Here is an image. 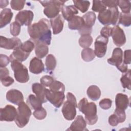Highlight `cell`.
I'll return each instance as SVG.
<instances>
[{"mask_svg": "<svg viewBox=\"0 0 131 131\" xmlns=\"http://www.w3.org/2000/svg\"><path fill=\"white\" fill-rule=\"evenodd\" d=\"M50 25L49 20L43 18L28 26V32L32 41L50 45L52 38Z\"/></svg>", "mask_w": 131, "mask_h": 131, "instance_id": "cell-1", "label": "cell"}, {"mask_svg": "<svg viewBox=\"0 0 131 131\" xmlns=\"http://www.w3.org/2000/svg\"><path fill=\"white\" fill-rule=\"evenodd\" d=\"M80 112L85 115L86 122L89 125H94L98 121L97 106L94 102H89L86 98H83L78 104Z\"/></svg>", "mask_w": 131, "mask_h": 131, "instance_id": "cell-2", "label": "cell"}, {"mask_svg": "<svg viewBox=\"0 0 131 131\" xmlns=\"http://www.w3.org/2000/svg\"><path fill=\"white\" fill-rule=\"evenodd\" d=\"M67 100L62 107V113L64 118L67 120H73L76 115V108L78 107L75 96L70 92L67 94Z\"/></svg>", "mask_w": 131, "mask_h": 131, "instance_id": "cell-3", "label": "cell"}, {"mask_svg": "<svg viewBox=\"0 0 131 131\" xmlns=\"http://www.w3.org/2000/svg\"><path fill=\"white\" fill-rule=\"evenodd\" d=\"M65 1L49 0L41 1L39 2L45 7L43 10L44 14L49 18H53L59 15L64 6Z\"/></svg>", "mask_w": 131, "mask_h": 131, "instance_id": "cell-4", "label": "cell"}, {"mask_svg": "<svg viewBox=\"0 0 131 131\" xmlns=\"http://www.w3.org/2000/svg\"><path fill=\"white\" fill-rule=\"evenodd\" d=\"M119 14L117 7L109 8L99 13L98 19L103 25L108 26L112 25L115 26L118 20Z\"/></svg>", "mask_w": 131, "mask_h": 131, "instance_id": "cell-5", "label": "cell"}, {"mask_svg": "<svg viewBox=\"0 0 131 131\" xmlns=\"http://www.w3.org/2000/svg\"><path fill=\"white\" fill-rule=\"evenodd\" d=\"M17 114L15 119V123L19 128L25 127L29 121L32 112L29 106L23 101L17 107Z\"/></svg>", "mask_w": 131, "mask_h": 131, "instance_id": "cell-6", "label": "cell"}, {"mask_svg": "<svg viewBox=\"0 0 131 131\" xmlns=\"http://www.w3.org/2000/svg\"><path fill=\"white\" fill-rule=\"evenodd\" d=\"M11 67L14 71V76L17 81L19 83H26L29 81L28 70L21 62L16 60H12Z\"/></svg>", "mask_w": 131, "mask_h": 131, "instance_id": "cell-7", "label": "cell"}, {"mask_svg": "<svg viewBox=\"0 0 131 131\" xmlns=\"http://www.w3.org/2000/svg\"><path fill=\"white\" fill-rule=\"evenodd\" d=\"M45 93L47 100L55 107L59 108L61 106L65 98L64 92H53L50 89L46 88Z\"/></svg>", "mask_w": 131, "mask_h": 131, "instance_id": "cell-8", "label": "cell"}, {"mask_svg": "<svg viewBox=\"0 0 131 131\" xmlns=\"http://www.w3.org/2000/svg\"><path fill=\"white\" fill-rule=\"evenodd\" d=\"M108 41V38L102 36L101 35L96 38L94 43V53L98 57L102 58L105 55Z\"/></svg>", "mask_w": 131, "mask_h": 131, "instance_id": "cell-9", "label": "cell"}, {"mask_svg": "<svg viewBox=\"0 0 131 131\" xmlns=\"http://www.w3.org/2000/svg\"><path fill=\"white\" fill-rule=\"evenodd\" d=\"M17 114V111L15 107L8 104L4 108L0 109V120L1 121L11 122L14 121Z\"/></svg>", "mask_w": 131, "mask_h": 131, "instance_id": "cell-10", "label": "cell"}, {"mask_svg": "<svg viewBox=\"0 0 131 131\" xmlns=\"http://www.w3.org/2000/svg\"><path fill=\"white\" fill-rule=\"evenodd\" d=\"M34 14L31 10H25L19 11L16 15L15 20L21 26H29L33 20Z\"/></svg>", "mask_w": 131, "mask_h": 131, "instance_id": "cell-11", "label": "cell"}, {"mask_svg": "<svg viewBox=\"0 0 131 131\" xmlns=\"http://www.w3.org/2000/svg\"><path fill=\"white\" fill-rule=\"evenodd\" d=\"M111 36L114 44L118 47H121L126 42V40L124 31L118 25H115L112 28Z\"/></svg>", "mask_w": 131, "mask_h": 131, "instance_id": "cell-12", "label": "cell"}, {"mask_svg": "<svg viewBox=\"0 0 131 131\" xmlns=\"http://www.w3.org/2000/svg\"><path fill=\"white\" fill-rule=\"evenodd\" d=\"M21 40L18 37L8 38L6 37L0 36V47L7 50H14L21 45Z\"/></svg>", "mask_w": 131, "mask_h": 131, "instance_id": "cell-13", "label": "cell"}, {"mask_svg": "<svg viewBox=\"0 0 131 131\" xmlns=\"http://www.w3.org/2000/svg\"><path fill=\"white\" fill-rule=\"evenodd\" d=\"M6 99L10 102L18 105L24 101V96L20 91L16 89H11L6 93Z\"/></svg>", "mask_w": 131, "mask_h": 131, "instance_id": "cell-14", "label": "cell"}, {"mask_svg": "<svg viewBox=\"0 0 131 131\" xmlns=\"http://www.w3.org/2000/svg\"><path fill=\"white\" fill-rule=\"evenodd\" d=\"M45 70L44 64L41 59L37 57H33L30 61L29 71L33 74H39Z\"/></svg>", "mask_w": 131, "mask_h": 131, "instance_id": "cell-15", "label": "cell"}, {"mask_svg": "<svg viewBox=\"0 0 131 131\" xmlns=\"http://www.w3.org/2000/svg\"><path fill=\"white\" fill-rule=\"evenodd\" d=\"M86 127V122L83 117L82 116L78 115L67 130L72 131H84L87 130Z\"/></svg>", "mask_w": 131, "mask_h": 131, "instance_id": "cell-16", "label": "cell"}, {"mask_svg": "<svg viewBox=\"0 0 131 131\" xmlns=\"http://www.w3.org/2000/svg\"><path fill=\"white\" fill-rule=\"evenodd\" d=\"M50 21L51 26L53 29V33L54 34H58L62 31L64 20L61 15L59 14L56 17L51 18Z\"/></svg>", "mask_w": 131, "mask_h": 131, "instance_id": "cell-17", "label": "cell"}, {"mask_svg": "<svg viewBox=\"0 0 131 131\" xmlns=\"http://www.w3.org/2000/svg\"><path fill=\"white\" fill-rule=\"evenodd\" d=\"M123 62V51L120 48H116L114 49L112 56L107 59V62L116 67Z\"/></svg>", "mask_w": 131, "mask_h": 131, "instance_id": "cell-18", "label": "cell"}, {"mask_svg": "<svg viewBox=\"0 0 131 131\" xmlns=\"http://www.w3.org/2000/svg\"><path fill=\"white\" fill-rule=\"evenodd\" d=\"M46 88L41 83H34L32 85V91L35 94L36 96L43 103H46L48 101L46 97Z\"/></svg>", "mask_w": 131, "mask_h": 131, "instance_id": "cell-19", "label": "cell"}, {"mask_svg": "<svg viewBox=\"0 0 131 131\" xmlns=\"http://www.w3.org/2000/svg\"><path fill=\"white\" fill-rule=\"evenodd\" d=\"M129 100L128 96L122 93H118L115 98L116 108L123 110H126L129 105Z\"/></svg>", "mask_w": 131, "mask_h": 131, "instance_id": "cell-20", "label": "cell"}, {"mask_svg": "<svg viewBox=\"0 0 131 131\" xmlns=\"http://www.w3.org/2000/svg\"><path fill=\"white\" fill-rule=\"evenodd\" d=\"M20 46L14 49L13 52L10 55L9 58L10 61L13 60H16L21 62L26 60L30 55V53L26 52L23 51L20 48Z\"/></svg>", "mask_w": 131, "mask_h": 131, "instance_id": "cell-21", "label": "cell"}, {"mask_svg": "<svg viewBox=\"0 0 131 131\" xmlns=\"http://www.w3.org/2000/svg\"><path fill=\"white\" fill-rule=\"evenodd\" d=\"M61 11L63 17L68 21H69L76 14L78 13V11L74 5L63 6Z\"/></svg>", "mask_w": 131, "mask_h": 131, "instance_id": "cell-22", "label": "cell"}, {"mask_svg": "<svg viewBox=\"0 0 131 131\" xmlns=\"http://www.w3.org/2000/svg\"><path fill=\"white\" fill-rule=\"evenodd\" d=\"M13 14L9 8H5L0 14V28H2L9 24L12 18Z\"/></svg>", "mask_w": 131, "mask_h": 131, "instance_id": "cell-23", "label": "cell"}, {"mask_svg": "<svg viewBox=\"0 0 131 131\" xmlns=\"http://www.w3.org/2000/svg\"><path fill=\"white\" fill-rule=\"evenodd\" d=\"M34 43L35 44V53L37 57L38 58L45 57L49 52L48 45L40 42H34Z\"/></svg>", "mask_w": 131, "mask_h": 131, "instance_id": "cell-24", "label": "cell"}, {"mask_svg": "<svg viewBox=\"0 0 131 131\" xmlns=\"http://www.w3.org/2000/svg\"><path fill=\"white\" fill-rule=\"evenodd\" d=\"M84 25L82 17L80 16H74L69 21H68L69 28L73 30H79Z\"/></svg>", "mask_w": 131, "mask_h": 131, "instance_id": "cell-25", "label": "cell"}, {"mask_svg": "<svg viewBox=\"0 0 131 131\" xmlns=\"http://www.w3.org/2000/svg\"><path fill=\"white\" fill-rule=\"evenodd\" d=\"M86 94L91 100L96 101L99 99L101 96V91L97 85H92L88 88Z\"/></svg>", "mask_w": 131, "mask_h": 131, "instance_id": "cell-26", "label": "cell"}, {"mask_svg": "<svg viewBox=\"0 0 131 131\" xmlns=\"http://www.w3.org/2000/svg\"><path fill=\"white\" fill-rule=\"evenodd\" d=\"M27 103L32 109L36 110L42 107V102L36 96L31 94L28 97Z\"/></svg>", "mask_w": 131, "mask_h": 131, "instance_id": "cell-27", "label": "cell"}, {"mask_svg": "<svg viewBox=\"0 0 131 131\" xmlns=\"http://www.w3.org/2000/svg\"><path fill=\"white\" fill-rule=\"evenodd\" d=\"M82 17L83 19L84 25L88 27L92 28L95 24L96 16L94 12L92 11H89L83 15Z\"/></svg>", "mask_w": 131, "mask_h": 131, "instance_id": "cell-28", "label": "cell"}, {"mask_svg": "<svg viewBox=\"0 0 131 131\" xmlns=\"http://www.w3.org/2000/svg\"><path fill=\"white\" fill-rule=\"evenodd\" d=\"M45 65L48 72L52 73V72L54 71L56 66V59L53 55L49 54L47 56L46 58Z\"/></svg>", "mask_w": 131, "mask_h": 131, "instance_id": "cell-29", "label": "cell"}, {"mask_svg": "<svg viewBox=\"0 0 131 131\" xmlns=\"http://www.w3.org/2000/svg\"><path fill=\"white\" fill-rule=\"evenodd\" d=\"M81 58L85 62H90L95 57L94 51L89 48H84L82 50L81 53Z\"/></svg>", "mask_w": 131, "mask_h": 131, "instance_id": "cell-30", "label": "cell"}, {"mask_svg": "<svg viewBox=\"0 0 131 131\" xmlns=\"http://www.w3.org/2000/svg\"><path fill=\"white\" fill-rule=\"evenodd\" d=\"M73 2L74 4V6L82 13L86 12L88 10L90 5V2L89 1L73 0Z\"/></svg>", "mask_w": 131, "mask_h": 131, "instance_id": "cell-31", "label": "cell"}, {"mask_svg": "<svg viewBox=\"0 0 131 131\" xmlns=\"http://www.w3.org/2000/svg\"><path fill=\"white\" fill-rule=\"evenodd\" d=\"M120 81L121 82L122 87L124 89H127L130 90V70L128 69L127 72L124 73L121 78Z\"/></svg>", "mask_w": 131, "mask_h": 131, "instance_id": "cell-32", "label": "cell"}, {"mask_svg": "<svg viewBox=\"0 0 131 131\" xmlns=\"http://www.w3.org/2000/svg\"><path fill=\"white\" fill-rule=\"evenodd\" d=\"M118 24H122L124 27H129L131 24L130 13H120L118 19Z\"/></svg>", "mask_w": 131, "mask_h": 131, "instance_id": "cell-33", "label": "cell"}, {"mask_svg": "<svg viewBox=\"0 0 131 131\" xmlns=\"http://www.w3.org/2000/svg\"><path fill=\"white\" fill-rule=\"evenodd\" d=\"M93 40V38L91 35H81L79 39V44L82 48H89L92 45Z\"/></svg>", "mask_w": 131, "mask_h": 131, "instance_id": "cell-34", "label": "cell"}, {"mask_svg": "<svg viewBox=\"0 0 131 131\" xmlns=\"http://www.w3.org/2000/svg\"><path fill=\"white\" fill-rule=\"evenodd\" d=\"M50 90L53 92H62L65 91L64 85L59 81L54 80L49 86Z\"/></svg>", "mask_w": 131, "mask_h": 131, "instance_id": "cell-35", "label": "cell"}, {"mask_svg": "<svg viewBox=\"0 0 131 131\" xmlns=\"http://www.w3.org/2000/svg\"><path fill=\"white\" fill-rule=\"evenodd\" d=\"M118 5L122 11V13H128L130 12V2L129 1H118Z\"/></svg>", "mask_w": 131, "mask_h": 131, "instance_id": "cell-36", "label": "cell"}, {"mask_svg": "<svg viewBox=\"0 0 131 131\" xmlns=\"http://www.w3.org/2000/svg\"><path fill=\"white\" fill-rule=\"evenodd\" d=\"M106 9V7L102 3V1L94 0L93 1L92 10L94 12L100 13Z\"/></svg>", "mask_w": 131, "mask_h": 131, "instance_id": "cell-37", "label": "cell"}, {"mask_svg": "<svg viewBox=\"0 0 131 131\" xmlns=\"http://www.w3.org/2000/svg\"><path fill=\"white\" fill-rule=\"evenodd\" d=\"M20 47L25 52L30 53L35 48V44L33 41L28 40L22 43Z\"/></svg>", "mask_w": 131, "mask_h": 131, "instance_id": "cell-38", "label": "cell"}, {"mask_svg": "<svg viewBox=\"0 0 131 131\" xmlns=\"http://www.w3.org/2000/svg\"><path fill=\"white\" fill-rule=\"evenodd\" d=\"M21 25L16 21L12 23L10 26V31L12 35L18 36L20 32Z\"/></svg>", "mask_w": 131, "mask_h": 131, "instance_id": "cell-39", "label": "cell"}, {"mask_svg": "<svg viewBox=\"0 0 131 131\" xmlns=\"http://www.w3.org/2000/svg\"><path fill=\"white\" fill-rule=\"evenodd\" d=\"M25 3V1L12 0L10 2V6L13 10L19 11L23 9Z\"/></svg>", "mask_w": 131, "mask_h": 131, "instance_id": "cell-40", "label": "cell"}, {"mask_svg": "<svg viewBox=\"0 0 131 131\" xmlns=\"http://www.w3.org/2000/svg\"><path fill=\"white\" fill-rule=\"evenodd\" d=\"M34 117L38 120H43L47 116V112L46 110L41 107V108L36 110L33 113Z\"/></svg>", "mask_w": 131, "mask_h": 131, "instance_id": "cell-41", "label": "cell"}, {"mask_svg": "<svg viewBox=\"0 0 131 131\" xmlns=\"http://www.w3.org/2000/svg\"><path fill=\"white\" fill-rule=\"evenodd\" d=\"M54 80V79L52 77L49 75H45L40 78V82L45 87H49Z\"/></svg>", "mask_w": 131, "mask_h": 131, "instance_id": "cell-42", "label": "cell"}, {"mask_svg": "<svg viewBox=\"0 0 131 131\" xmlns=\"http://www.w3.org/2000/svg\"><path fill=\"white\" fill-rule=\"evenodd\" d=\"M114 114H115L117 117L119 123H122L125 121L126 119V115L124 110L116 108Z\"/></svg>", "mask_w": 131, "mask_h": 131, "instance_id": "cell-43", "label": "cell"}, {"mask_svg": "<svg viewBox=\"0 0 131 131\" xmlns=\"http://www.w3.org/2000/svg\"><path fill=\"white\" fill-rule=\"evenodd\" d=\"M112 101L109 98H104L102 99L99 103V106L103 110H108L112 106Z\"/></svg>", "mask_w": 131, "mask_h": 131, "instance_id": "cell-44", "label": "cell"}, {"mask_svg": "<svg viewBox=\"0 0 131 131\" xmlns=\"http://www.w3.org/2000/svg\"><path fill=\"white\" fill-rule=\"evenodd\" d=\"M112 33V28L108 26H106L104 27L100 31V35L107 38H108L111 36Z\"/></svg>", "mask_w": 131, "mask_h": 131, "instance_id": "cell-45", "label": "cell"}, {"mask_svg": "<svg viewBox=\"0 0 131 131\" xmlns=\"http://www.w3.org/2000/svg\"><path fill=\"white\" fill-rule=\"evenodd\" d=\"M10 58L7 55L0 54V67H6L10 62Z\"/></svg>", "mask_w": 131, "mask_h": 131, "instance_id": "cell-46", "label": "cell"}, {"mask_svg": "<svg viewBox=\"0 0 131 131\" xmlns=\"http://www.w3.org/2000/svg\"><path fill=\"white\" fill-rule=\"evenodd\" d=\"M0 80L2 84L6 87L9 86L14 82L13 78L9 76L3 78H0Z\"/></svg>", "mask_w": 131, "mask_h": 131, "instance_id": "cell-47", "label": "cell"}, {"mask_svg": "<svg viewBox=\"0 0 131 131\" xmlns=\"http://www.w3.org/2000/svg\"><path fill=\"white\" fill-rule=\"evenodd\" d=\"M92 31V28L89 27H88L87 26L84 25L83 27L78 30V32L79 34L81 35H91Z\"/></svg>", "mask_w": 131, "mask_h": 131, "instance_id": "cell-48", "label": "cell"}, {"mask_svg": "<svg viewBox=\"0 0 131 131\" xmlns=\"http://www.w3.org/2000/svg\"><path fill=\"white\" fill-rule=\"evenodd\" d=\"M108 123L110 125L112 126H117L119 122V120L115 114L111 115L108 118Z\"/></svg>", "mask_w": 131, "mask_h": 131, "instance_id": "cell-49", "label": "cell"}, {"mask_svg": "<svg viewBox=\"0 0 131 131\" xmlns=\"http://www.w3.org/2000/svg\"><path fill=\"white\" fill-rule=\"evenodd\" d=\"M102 2L106 7H108V8L117 7L118 6V1L116 0L102 1Z\"/></svg>", "mask_w": 131, "mask_h": 131, "instance_id": "cell-50", "label": "cell"}, {"mask_svg": "<svg viewBox=\"0 0 131 131\" xmlns=\"http://www.w3.org/2000/svg\"><path fill=\"white\" fill-rule=\"evenodd\" d=\"M130 50H126L124 52V59L123 62L126 64H130Z\"/></svg>", "mask_w": 131, "mask_h": 131, "instance_id": "cell-51", "label": "cell"}, {"mask_svg": "<svg viewBox=\"0 0 131 131\" xmlns=\"http://www.w3.org/2000/svg\"><path fill=\"white\" fill-rule=\"evenodd\" d=\"M9 76V71L6 67H1L0 68V78H3Z\"/></svg>", "mask_w": 131, "mask_h": 131, "instance_id": "cell-52", "label": "cell"}, {"mask_svg": "<svg viewBox=\"0 0 131 131\" xmlns=\"http://www.w3.org/2000/svg\"><path fill=\"white\" fill-rule=\"evenodd\" d=\"M116 67L120 72H121L123 73H125L128 70V67L127 64H125L123 62H122L121 63H120Z\"/></svg>", "mask_w": 131, "mask_h": 131, "instance_id": "cell-53", "label": "cell"}, {"mask_svg": "<svg viewBox=\"0 0 131 131\" xmlns=\"http://www.w3.org/2000/svg\"><path fill=\"white\" fill-rule=\"evenodd\" d=\"M9 4L8 1H0V7L1 8H3L6 7Z\"/></svg>", "mask_w": 131, "mask_h": 131, "instance_id": "cell-54", "label": "cell"}]
</instances>
